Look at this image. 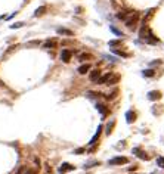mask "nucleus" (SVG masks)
<instances>
[{"mask_svg": "<svg viewBox=\"0 0 164 174\" xmlns=\"http://www.w3.org/2000/svg\"><path fill=\"white\" fill-rule=\"evenodd\" d=\"M137 22H139V13H137V12H132V13L124 19L126 27H127V28H130V30H133V28L136 27V24H137Z\"/></svg>", "mask_w": 164, "mask_h": 174, "instance_id": "f257e3e1", "label": "nucleus"}, {"mask_svg": "<svg viewBox=\"0 0 164 174\" xmlns=\"http://www.w3.org/2000/svg\"><path fill=\"white\" fill-rule=\"evenodd\" d=\"M127 162H129V159L126 158V156H115V158L108 161V165H123V164H127Z\"/></svg>", "mask_w": 164, "mask_h": 174, "instance_id": "f03ea898", "label": "nucleus"}, {"mask_svg": "<svg viewBox=\"0 0 164 174\" xmlns=\"http://www.w3.org/2000/svg\"><path fill=\"white\" fill-rule=\"evenodd\" d=\"M71 58H73V52H71V50L64 49V50L61 52V60H62V62L68 64V62L71 60Z\"/></svg>", "mask_w": 164, "mask_h": 174, "instance_id": "7ed1b4c3", "label": "nucleus"}, {"mask_svg": "<svg viewBox=\"0 0 164 174\" xmlns=\"http://www.w3.org/2000/svg\"><path fill=\"white\" fill-rule=\"evenodd\" d=\"M101 75H102V72H101V69H98V68L89 72V78H90V81H93V83H98Z\"/></svg>", "mask_w": 164, "mask_h": 174, "instance_id": "20e7f679", "label": "nucleus"}, {"mask_svg": "<svg viewBox=\"0 0 164 174\" xmlns=\"http://www.w3.org/2000/svg\"><path fill=\"white\" fill-rule=\"evenodd\" d=\"M75 167H74V165H71V164H68V162H64L62 165H61V167H59V174H65V173H68V171H73Z\"/></svg>", "mask_w": 164, "mask_h": 174, "instance_id": "39448f33", "label": "nucleus"}, {"mask_svg": "<svg viewBox=\"0 0 164 174\" xmlns=\"http://www.w3.org/2000/svg\"><path fill=\"white\" fill-rule=\"evenodd\" d=\"M161 96H163V94H161L160 90H152V92L148 93V99H149V100H160Z\"/></svg>", "mask_w": 164, "mask_h": 174, "instance_id": "423d86ee", "label": "nucleus"}, {"mask_svg": "<svg viewBox=\"0 0 164 174\" xmlns=\"http://www.w3.org/2000/svg\"><path fill=\"white\" fill-rule=\"evenodd\" d=\"M145 43H149V44H158L160 40H158L157 37H155V36H154V33L151 31V33H149V36L145 39Z\"/></svg>", "mask_w": 164, "mask_h": 174, "instance_id": "0eeeda50", "label": "nucleus"}, {"mask_svg": "<svg viewBox=\"0 0 164 174\" xmlns=\"http://www.w3.org/2000/svg\"><path fill=\"white\" fill-rule=\"evenodd\" d=\"M133 152L136 153V156H139V158H141V159H146V161H148V159H149V155H146V152H143V151H141V149H139V147H135V149H133Z\"/></svg>", "mask_w": 164, "mask_h": 174, "instance_id": "6e6552de", "label": "nucleus"}, {"mask_svg": "<svg viewBox=\"0 0 164 174\" xmlns=\"http://www.w3.org/2000/svg\"><path fill=\"white\" fill-rule=\"evenodd\" d=\"M96 109L102 114V117L105 118L107 115H108V108H107V105H103V103H96Z\"/></svg>", "mask_w": 164, "mask_h": 174, "instance_id": "1a4fd4ad", "label": "nucleus"}, {"mask_svg": "<svg viewBox=\"0 0 164 174\" xmlns=\"http://www.w3.org/2000/svg\"><path fill=\"white\" fill-rule=\"evenodd\" d=\"M118 81H120V74H111V77H109V80H108L107 84L114 86V84H117Z\"/></svg>", "mask_w": 164, "mask_h": 174, "instance_id": "9d476101", "label": "nucleus"}, {"mask_svg": "<svg viewBox=\"0 0 164 174\" xmlns=\"http://www.w3.org/2000/svg\"><path fill=\"white\" fill-rule=\"evenodd\" d=\"M101 133H102V126H99V127H98V131L95 133V136H93V137L90 139L89 145H95V143H96V140H98V139L101 137Z\"/></svg>", "mask_w": 164, "mask_h": 174, "instance_id": "9b49d317", "label": "nucleus"}, {"mask_svg": "<svg viewBox=\"0 0 164 174\" xmlns=\"http://www.w3.org/2000/svg\"><path fill=\"white\" fill-rule=\"evenodd\" d=\"M111 74H113V72H107L105 75H101V78L98 80V84H107L108 80H109V77H111Z\"/></svg>", "mask_w": 164, "mask_h": 174, "instance_id": "f8f14e48", "label": "nucleus"}, {"mask_svg": "<svg viewBox=\"0 0 164 174\" xmlns=\"http://www.w3.org/2000/svg\"><path fill=\"white\" fill-rule=\"evenodd\" d=\"M56 33H58V34H61V36L64 34V36H68V37L74 36L73 31H71V30H67V28H58V30H56Z\"/></svg>", "mask_w": 164, "mask_h": 174, "instance_id": "ddd939ff", "label": "nucleus"}, {"mask_svg": "<svg viewBox=\"0 0 164 174\" xmlns=\"http://www.w3.org/2000/svg\"><path fill=\"white\" fill-rule=\"evenodd\" d=\"M46 11H47L46 6H40V7H37V9H36V12H34V16H43V15L46 13Z\"/></svg>", "mask_w": 164, "mask_h": 174, "instance_id": "4468645a", "label": "nucleus"}, {"mask_svg": "<svg viewBox=\"0 0 164 174\" xmlns=\"http://www.w3.org/2000/svg\"><path fill=\"white\" fill-rule=\"evenodd\" d=\"M126 118H127V123H133V121L136 120V114L133 111H127L126 112Z\"/></svg>", "mask_w": 164, "mask_h": 174, "instance_id": "2eb2a0df", "label": "nucleus"}, {"mask_svg": "<svg viewBox=\"0 0 164 174\" xmlns=\"http://www.w3.org/2000/svg\"><path fill=\"white\" fill-rule=\"evenodd\" d=\"M56 46H58L56 40H47V41L45 43V47H46V49H55Z\"/></svg>", "mask_w": 164, "mask_h": 174, "instance_id": "dca6fc26", "label": "nucleus"}, {"mask_svg": "<svg viewBox=\"0 0 164 174\" xmlns=\"http://www.w3.org/2000/svg\"><path fill=\"white\" fill-rule=\"evenodd\" d=\"M89 59H95V56L92 53H80L79 55V60H89Z\"/></svg>", "mask_w": 164, "mask_h": 174, "instance_id": "f3484780", "label": "nucleus"}, {"mask_svg": "<svg viewBox=\"0 0 164 174\" xmlns=\"http://www.w3.org/2000/svg\"><path fill=\"white\" fill-rule=\"evenodd\" d=\"M90 71V65L89 64H84V65H81L80 68H79V74H86V72H89Z\"/></svg>", "mask_w": 164, "mask_h": 174, "instance_id": "a211bd4d", "label": "nucleus"}, {"mask_svg": "<svg viewBox=\"0 0 164 174\" xmlns=\"http://www.w3.org/2000/svg\"><path fill=\"white\" fill-rule=\"evenodd\" d=\"M133 11H123V12H120V13H117V18L118 19H126L129 15H130Z\"/></svg>", "mask_w": 164, "mask_h": 174, "instance_id": "6ab92c4d", "label": "nucleus"}, {"mask_svg": "<svg viewBox=\"0 0 164 174\" xmlns=\"http://www.w3.org/2000/svg\"><path fill=\"white\" fill-rule=\"evenodd\" d=\"M117 94H118V90L115 89L114 92H111L109 94H107V96H105V99H107V100H113V99H115V98H117Z\"/></svg>", "mask_w": 164, "mask_h": 174, "instance_id": "aec40b11", "label": "nucleus"}, {"mask_svg": "<svg viewBox=\"0 0 164 174\" xmlns=\"http://www.w3.org/2000/svg\"><path fill=\"white\" fill-rule=\"evenodd\" d=\"M142 75H143V77H149V78H151V77H154V75H155V71H154V69H145V71L142 72Z\"/></svg>", "mask_w": 164, "mask_h": 174, "instance_id": "412c9836", "label": "nucleus"}, {"mask_svg": "<svg viewBox=\"0 0 164 174\" xmlns=\"http://www.w3.org/2000/svg\"><path fill=\"white\" fill-rule=\"evenodd\" d=\"M114 52H115L118 56H123V58H129V56H130V53H127V52H123V50H117V49H114Z\"/></svg>", "mask_w": 164, "mask_h": 174, "instance_id": "4be33fe9", "label": "nucleus"}, {"mask_svg": "<svg viewBox=\"0 0 164 174\" xmlns=\"http://www.w3.org/2000/svg\"><path fill=\"white\" fill-rule=\"evenodd\" d=\"M115 126V121L113 120V121H111V124H108V127H107V134H111V133H113V127Z\"/></svg>", "mask_w": 164, "mask_h": 174, "instance_id": "5701e85b", "label": "nucleus"}, {"mask_svg": "<svg viewBox=\"0 0 164 174\" xmlns=\"http://www.w3.org/2000/svg\"><path fill=\"white\" fill-rule=\"evenodd\" d=\"M40 44H41L40 40H33V41H28L27 43V46H40Z\"/></svg>", "mask_w": 164, "mask_h": 174, "instance_id": "b1692460", "label": "nucleus"}, {"mask_svg": "<svg viewBox=\"0 0 164 174\" xmlns=\"http://www.w3.org/2000/svg\"><path fill=\"white\" fill-rule=\"evenodd\" d=\"M157 165L161 167V168H164V158H163V156H158V158H157Z\"/></svg>", "mask_w": 164, "mask_h": 174, "instance_id": "393cba45", "label": "nucleus"}, {"mask_svg": "<svg viewBox=\"0 0 164 174\" xmlns=\"http://www.w3.org/2000/svg\"><path fill=\"white\" fill-rule=\"evenodd\" d=\"M95 165H99V161H92V162H89V164H86L84 168H90V167H95Z\"/></svg>", "mask_w": 164, "mask_h": 174, "instance_id": "a878e982", "label": "nucleus"}, {"mask_svg": "<svg viewBox=\"0 0 164 174\" xmlns=\"http://www.w3.org/2000/svg\"><path fill=\"white\" fill-rule=\"evenodd\" d=\"M121 44V40H111L109 41V46H120Z\"/></svg>", "mask_w": 164, "mask_h": 174, "instance_id": "bb28decb", "label": "nucleus"}, {"mask_svg": "<svg viewBox=\"0 0 164 174\" xmlns=\"http://www.w3.org/2000/svg\"><path fill=\"white\" fill-rule=\"evenodd\" d=\"M84 152H86L84 147H79V149H75V151H74L75 155H81V153H84Z\"/></svg>", "mask_w": 164, "mask_h": 174, "instance_id": "cd10ccee", "label": "nucleus"}, {"mask_svg": "<svg viewBox=\"0 0 164 174\" xmlns=\"http://www.w3.org/2000/svg\"><path fill=\"white\" fill-rule=\"evenodd\" d=\"M22 174H37V170H33V168H28V170H25Z\"/></svg>", "mask_w": 164, "mask_h": 174, "instance_id": "c85d7f7f", "label": "nucleus"}, {"mask_svg": "<svg viewBox=\"0 0 164 174\" xmlns=\"http://www.w3.org/2000/svg\"><path fill=\"white\" fill-rule=\"evenodd\" d=\"M22 25H24V22H18V24L11 25V28H19V27H22Z\"/></svg>", "mask_w": 164, "mask_h": 174, "instance_id": "c756f323", "label": "nucleus"}]
</instances>
